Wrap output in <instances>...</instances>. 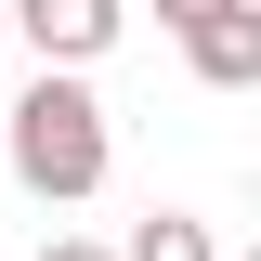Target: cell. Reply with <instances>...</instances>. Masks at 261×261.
I'll use <instances>...</instances> for the list:
<instances>
[{"instance_id":"277c9868","label":"cell","mask_w":261,"mask_h":261,"mask_svg":"<svg viewBox=\"0 0 261 261\" xmlns=\"http://www.w3.org/2000/svg\"><path fill=\"white\" fill-rule=\"evenodd\" d=\"M118 261H222V235L196 222V209H144V222H130V248Z\"/></svg>"},{"instance_id":"6da1fadb","label":"cell","mask_w":261,"mask_h":261,"mask_svg":"<svg viewBox=\"0 0 261 261\" xmlns=\"http://www.w3.org/2000/svg\"><path fill=\"white\" fill-rule=\"evenodd\" d=\"M0 157H13V183H27L39 209H79V196H105V170H118L105 92H92V79H53V65H39L27 92H13V130H0Z\"/></svg>"},{"instance_id":"3957f363","label":"cell","mask_w":261,"mask_h":261,"mask_svg":"<svg viewBox=\"0 0 261 261\" xmlns=\"http://www.w3.org/2000/svg\"><path fill=\"white\" fill-rule=\"evenodd\" d=\"M183 65L209 79V92H261V0H235V13H209V27L183 39Z\"/></svg>"},{"instance_id":"5b68a950","label":"cell","mask_w":261,"mask_h":261,"mask_svg":"<svg viewBox=\"0 0 261 261\" xmlns=\"http://www.w3.org/2000/svg\"><path fill=\"white\" fill-rule=\"evenodd\" d=\"M209 13H235V0H157V27H170V39H196Z\"/></svg>"},{"instance_id":"8992f818","label":"cell","mask_w":261,"mask_h":261,"mask_svg":"<svg viewBox=\"0 0 261 261\" xmlns=\"http://www.w3.org/2000/svg\"><path fill=\"white\" fill-rule=\"evenodd\" d=\"M39 261H118V248H105V235H53Z\"/></svg>"},{"instance_id":"7a4b0ae2","label":"cell","mask_w":261,"mask_h":261,"mask_svg":"<svg viewBox=\"0 0 261 261\" xmlns=\"http://www.w3.org/2000/svg\"><path fill=\"white\" fill-rule=\"evenodd\" d=\"M118 27H130V0H0V39H27L53 79H92L118 53Z\"/></svg>"}]
</instances>
